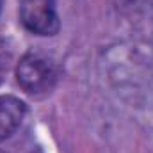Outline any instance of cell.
Returning a JSON list of instances; mask_svg holds the SVG:
<instances>
[{
  "label": "cell",
  "instance_id": "7a4b0ae2",
  "mask_svg": "<svg viewBox=\"0 0 153 153\" xmlns=\"http://www.w3.org/2000/svg\"><path fill=\"white\" fill-rule=\"evenodd\" d=\"M22 25L36 36H55L61 29L55 0H20Z\"/></svg>",
  "mask_w": 153,
  "mask_h": 153
},
{
  "label": "cell",
  "instance_id": "3957f363",
  "mask_svg": "<svg viewBox=\"0 0 153 153\" xmlns=\"http://www.w3.org/2000/svg\"><path fill=\"white\" fill-rule=\"evenodd\" d=\"M27 112L25 103L11 94L0 96V143L9 139L22 125Z\"/></svg>",
  "mask_w": 153,
  "mask_h": 153
},
{
  "label": "cell",
  "instance_id": "6da1fadb",
  "mask_svg": "<svg viewBox=\"0 0 153 153\" xmlns=\"http://www.w3.org/2000/svg\"><path fill=\"white\" fill-rule=\"evenodd\" d=\"M59 71L55 64L45 55L29 52L16 66V82L29 94H41L53 89Z\"/></svg>",
  "mask_w": 153,
  "mask_h": 153
},
{
  "label": "cell",
  "instance_id": "8992f818",
  "mask_svg": "<svg viewBox=\"0 0 153 153\" xmlns=\"http://www.w3.org/2000/svg\"><path fill=\"white\" fill-rule=\"evenodd\" d=\"M0 153H4V152H0Z\"/></svg>",
  "mask_w": 153,
  "mask_h": 153
},
{
  "label": "cell",
  "instance_id": "277c9868",
  "mask_svg": "<svg viewBox=\"0 0 153 153\" xmlns=\"http://www.w3.org/2000/svg\"><path fill=\"white\" fill-rule=\"evenodd\" d=\"M9 66H11V55L0 53V84L4 82V78H5V75H7Z\"/></svg>",
  "mask_w": 153,
  "mask_h": 153
},
{
  "label": "cell",
  "instance_id": "5b68a950",
  "mask_svg": "<svg viewBox=\"0 0 153 153\" xmlns=\"http://www.w3.org/2000/svg\"><path fill=\"white\" fill-rule=\"evenodd\" d=\"M2 4H4V0H0V11H2Z\"/></svg>",
  "mask_w": 153,
  "mask_h": 153
}]
</instances>
